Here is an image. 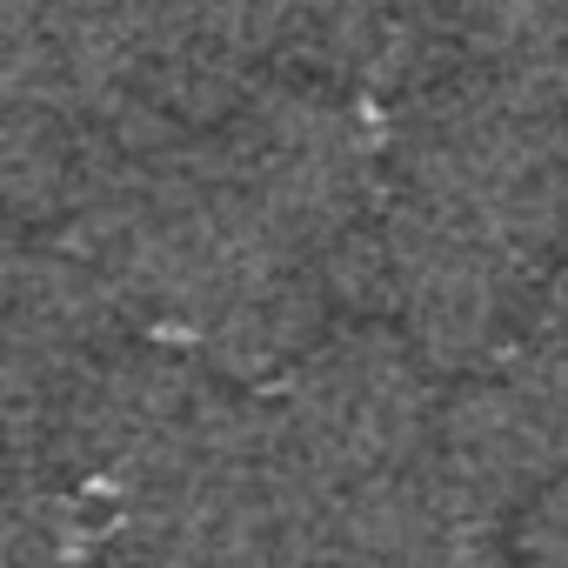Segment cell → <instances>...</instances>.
I'll return each instance as SVG.
<instances>
[{
	"instance_id": "obj_6",
	"label": "cell",
	"mask_w": 568,
	"mask_h": 568,
	"mask_svg": "<svg viewBox=\"0 0 568 568\" xmlns=\"http://www.w3.org/2000/svg\"><path fill=\"white\" fill-rule=\"evenodd\" d=\"M322 568H528L515 521L481 508L442 462L355 495L322 541Z\"/></svg>"
},
{
	"instance_id": "obj_3",
	"label": "cell",
	"mask_w": 568,
	"mask_h": 568,
	"mask_svg": "<svg viewBox=\"0 0 568 568\" xmlns=\"http://www.w3.org/2000/svg\"><path fill=\"white\" fill-rule=\"evenodd\" d=\"M267 402L322 521H335L355 495L435 462L448 395L402 328L355 315L335 322L288 375H274Z\"/></svg>"
},
{
	"instance_id": "obj_1",
	"label": "cell",
	"mask_w": 568,
	"mask_h": 568,
	"mask_svg": "<svg viewBox=\"0 0 568 568\" xmlns=\"http://www.w3.org/2000/svg\"><path fill=\"white\" fill-rule=\"evenodd\" d=\"M568 267V108L442 68L395 108L388 201L355 315L402 328L435 375H475Z\"/></svg>"
},
{
	"instance_id": "obj_7",
	"label": "cell",
	"mask_w": 568,
	"mask_h": 568,
	"mask_svg": "<svg viewBox=\"0 0 568 568\" xmlns=\"http://www.w3.org/2000/svg\"><path fill=\"white\" fill-rule=\"evenodd\" d=\"M288 74L335 81L368 101H402L442 74V0H281Z\"/></svg>"
},
{
	"instance_id": "obj_8",
	"label": "cell",
	"mask_w": 568,
	"mask_h": 568,
	"mask_svg": "<svg viewBox=\"0 0 568 568\" xmlns=\"http://www.w3.org/2000/svg\"><path fill=\"white\" fill-rule=\"evenodd\" d=\"M448 68L508 74L568 108V0H442Z\"/></svg>"
},
{
	"instance_id": "obj_5",
	"label": "cell",
	"mask_w": 568,
	"mask_h": 568,
	"mask_svg": "<svg viewBox=\"0 0 568 568\" xmlns=\"http://www.w3.org/2000/svg\"><path fill=\"white\" fill-rule=\"evenodd\" d=\"M161 141L207 134L254 88L288 74L281 0H108Z\"/></svg>"
},
{
	"instance_id": "obj_2",
	"label": "cell",
	"mask_w": 568,
	"mask_h": 568,
	"mask_svg": "<svg viewBox=\"0 0 568 568\" xmlns=\"http://www.w3.org/2000/svg\"><path fill=\"white\" fill-rule=\"evenodd\" d=\"M34 234H61L141 335L247 388L288 375L342 308L335 274L247 194L207 134L134 154L61 227Z\"/></svg>"
},
{
	"instance_id": "obj_4",
	"label": "cell",
	"mask_w": 568,
	"mask_h": 568,
	"mask_svg": "<svg viewBox=\"0 0 568 568\" xmlns=\"http://www.w3.org/2000/svg\"><path fill=\"white\" fill-rule=\"evenodd\" d=\"M442 475L495 515L568 488V267L535 295L521 328L442 402Z\"/></svg>"
}]
</instances>
